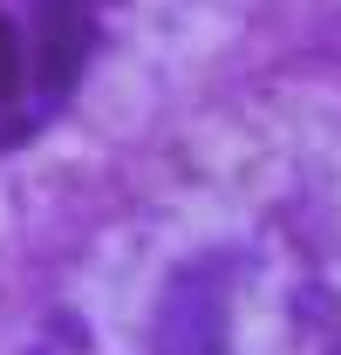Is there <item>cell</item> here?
Returning <instances> with one entry per match:
<instances>
[{"label":"cell","mask_w":341,"mask_h":355,"mask_svg":"<svg viewBox=\"0 0 341 355\" xmlns=\"http://www.w3.org/2000/svg\"><path fill=\"white\" fill-rule=\"evenodd\" d=\"M28 83H48V96L69 83L62 55H55V35H48V7L35 0V14L21 21L7 0H0V103L21 96Z\"/></svg>","instance_id":"obj_1"}]
</instances>
